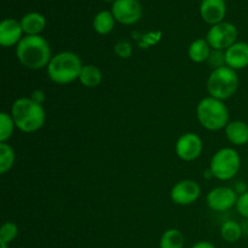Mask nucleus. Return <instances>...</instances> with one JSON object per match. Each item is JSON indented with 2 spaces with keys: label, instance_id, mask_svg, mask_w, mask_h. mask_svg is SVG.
Listing matches in <instances>:
<instances>
[{
  "label": "nucleus",
  "instance_id": "nucleus-34",
  "mask_svg": "<svg viewBox=\"0 0 248 248\" xmlns=\"http://www.w3.org/2000/svg\"><path fill=\"white\" fill-rule=\"evenodd\" d=\"M224 1H228V0H224Z\"/></svg>",
  "mask_w": 248,
  "mask_h": 248
},
{
  "label": "nucleus",
  "instance_id": "nucleus-21",
  "mask_svg": "<svg viewBox=\"0 0 248 248\" xmlns=\"http://www.w3.org/2000/svg\"><path fill=\"white\" fill-rule=\"evenodd\" d=\"M219 232L224 241L229 242V244H235L242 237L244 229H242V225L236 220H225L220 225Z\"/></svg>",
  "mask_w": 248,
  "mask_h": 248
},
{
  "label": "nucleus",
  "instance_id": "nucleus-13",
  "mask_svg": "<svg viewBox=\"0 0 248 248\" xmlns=\"http://www.w3.org/2000/svg\"><path fill=\"white\" fill-rule=\"evenodd\" d=\"M21 22L15 18H5L0 23V45L2 47H16L23 39Z\"/></svg>",
  "mask_w": 248,
  "mask_h": 248
},
{
  "label": "nucleus",
  "instance_id": "nucleus-6",
  "mask_svg": "<svg viewBox=\"0 0 248 248\" xmlns=\"http://www.w3.org/2000/svg\"><path fill=\"white\" fill-rule=\"evenodd\" d=\"M208 169L215 179L222 182L230 181L236 177L241 169V156L232 147L220 148L211 157Z\"/></svg>",
  "mask_w": 248,
  "mask_h": 248
},
{
  "label": "nucleus",
  "instance_id": "nucleus-11",
  "mask_svg": "<svg viewBox=\"0 0 248 248\" xmlns=\"http://www.w3.org/2000/svg\"><path fill=\"white\" fill-rule=\"evenodd\" d=\"M111 14L116 23L133 26L143 15V7L138 0H116L111 4Z\"/></svg>",
  "mask_w": 248,
  "mask_h": 248
},
{
  "label": "nucleus",
  "instance_id": "nucleus-16",
  "mask_svg": "<svg viewBox=\"0 0 248 248\" xmlns=\"http://www.w3.org/2000/svg\"><path fill=\"white\" fill-rule=\"evenodd\" d=\"M21 26L24 35H40L46 28V18L39 12H28L21 18Z\"/></svg>",
  "mask_w": 248,
  "mask_h": 248
},
{
  "label": "nucleus",
  "instance_id": "nucleus-19",
  "mask_svg": "<svg viewBox=\"0 0 248 248\" xmlns=\"http://www.w3.org/2000/svg\"><path fill=\"white\" fill-rule=\"evenodd\" d=\"M102 80H103V74L97 65L91 63L84 64L79 77V81L82 86L87 89H96L102 84Z\"/></svg>",
  "mask_w": 248,
  "mask_h": 248
},
{
  "label": "nucleus",
  "instance_id": "nucleus-15",
  "mask_svg": "<svg viewBox=\"0 0 248 248\" xmlns=\"http://www.w3.org/2000/svg\"><path fill=\"white\" fill-rule=\"evenodd\" d=\"M224 133L229 143L235 147H244L248 144V124L245 121H230L224 128Z\"/></svg>",
  "mask_w": 248,
  "mask_h": 248
},
{
  "label": "nucleus",
  "instance_id": "nucleus-32",
  "mask_svg": "<svg viewBox=\"0 0 248 248\" xmlns=\"http://www.w3.org/2000/svg\"><path fill=\"white\" fill-rule=\"evenodd\" d=\"M103 1H107V2H111L113 4L114 1H116V0H103Z\"/></svg>",
  "mask_w": 248,
  "mask_h": 248
},
{
  "label": "nucleus",
  "instance_id": "nucleus-8",
  "mask_svg": "<svg viewBox=\"0 0 248 248\" xmlns=\"http://www.w3.org/2000/svg\"><path fill=\"white\" fill-rule=\"evenodd\" d=\"M174 152L178 159L184 162L198 160L203 152L202 138L194 132H186L181 135L174 144Z\"/></svg>",
  "mask_w": 248,
  "mask_h": 248
},
{
  "label": "nucleus",
  "instance_id": "nucleus-5",
  "mask_svg": "<svg viewBox=\"0 0 248 248\" xmlns=\"http://www.w3.org/2000/svg\"><path fill=\"white\" fill-rule=\"evenodd\" d=\"M239 85L240 79L236 70L225 65L218 69H213L210 73L206 82V89L208 96L225 102L236 93Z\"/></svg>",
  "mask_w": 248,
  "mask_h": 248
},
{
  "label": "nucleus",
  "instance_id": "nucleus-10",
  "mask_svg": "<svg viewBox=\"0 0 248 248\" xmlns=\"http://www.w3.org/2000/svg\"><path fill=\"white\" fill-rule=\"evenodd\" d=\"M239 195L232 186H216L206 195V203L208 208L215 212H227L236 206Z\"/></svg>",
  "mask_w": 248,
  "mask_h": 248
},
{
  "label": "nucleus",
  "instance_id": "nucleus-7",
  "mask_svg": "<svg viewBox=\"0 0 248 248\" xmlns=\"http://www.w3.org/2000/svg\"><path fill=\"white\" fill-rule=\"evenodd\" d=\"M237 35L239 31L236 27L230 22L223 21L215 26H211L205 39L210 44L212 50L225 51L236 43Z\"/></svg>",
  "mask_w": 248,
  "mask_h": 248
},
{
  "label": "nucleus",
  "instance_id": "nucleus-9",
  "mask_svg": "<svg viewBox=\"0 0 248 248\" xmlns=\"http://www.w3.org/2000/svg\"><path fill=\"white\" fill-rule=\"evenodd\" d=\"M201 196V186L194 179H182L174 183L170 191V199L174 205L190 206Z\"/></svg>",
  "mask_w": 248,
  "mask_h": 248
},
{
  "label": "nucleus",
  "instance_id": "nucleus-14",
  "mask_svg": "<svg viewBox=\"0 0 248 248\" xmlns=\"http://www.w3.org/2000/svg\"><path fill=\"white\" fill-rule=\"evenodd\" d=\"M225 63L227 67L239 70L248 67V43L246 41H236L234 45L225 50Z\"/></svg>",
  "mask_w": 248,
  "mask_h": 248
},
{
  "label": "nucleus",
  "instance_id": "nucleus-30",
  "mask_svg": "<svg viewBox=\"0 0 248 248\" xmlns=\"http://www.w3.org/2000/svg\"><path fill=\"white\" fill-rule=\"evenodd\" d=\"M191 248H216V246L210 241H199L194 244Z\"/></svg>",
  "mask_w": 248,
  "mask_h": 248
},
{
  "label": "nucleus",
  "instance_id": "nucleus-17",
  "mask_svg": "<svg viewBox=\"0 0 248 248\" xmlns=\"http://www.w3.org/2000/svg\"><path fill=\"white\" fill-rule=\"evenodd\" d=\"M211 52H212V47L203 38L195 39L188 47V57L194 63L207 62Z\"/></svg>",
  "mask_w": 248,
  "mask_h": 248
},
{
  "label": "nucleus",
  "instance_id": "nucleus-26",
  "mask_svg": "<svg viewBox=\"0 0 248 248\" xmlns=\"http://www.w3.org/2000/svg\"><path fill=\"white\" fill-rule=\"evenodd\" d=\"M208 65L213 69H218V68H222L227 65L225 63V51L220 50H212L210 57L207 60Z\"/></svg>",
  "mask_w": 248,
  "mask_h": 248
},
{
  "label": "nucleus",
  "instance_id": "nucleus-27",
  "mask_svg": "<svg viewBox=\"0 0 248 248\" xmlns=\"http://www.w3.org/2000/svg\"><path fill=\"white\" fill-rule=\"evenodd\" d=\"M235 208H236V212L239 213L242 218L248 219V190L245 194L239 196Z\"/></svg>",
  "mask_w": 248,
  "mask_h": 248
},
{
  "label": "nucleus",
  "instance_id": "nucleus-25",
  "mask_svg": "<svg viewBox=\"0 0 248 248\" xmlns=\"http://www.w3.org/2000/svg\"><path fill=\"white\" fill-rule=\"evenodd\" d=\"M114 53L118 56L121 60H127L132 56L133 48L131 43H128L127 40H119L118 43L114 45Z\"/></svg>",
  "mask_w": 248,
  "mask_h": 248
},
{
  "label": "nucleus",
  "instance_id": "nucleus-18",
  "mask_svg": "<svg viewBox=\"0 0 248 248\" xmlns=\"http://www.w3.org/2000/svg\"><path fill=\"white\" fill-rule=\"evenodd\" d=\"M115 18L113 14L109 10H102L96 16L93 17L92 21V28L99 35H108L115 28Z\"/></svg>",
  "mask_w": 248,
  "mask_h": 248
},
{
  "label": "nucleus",
  "instance_id": "nucleus-2",
  "mask_svg": "<svg viewBox=\"0 0 248 248\" xmlns=\"http://www.w3.org/2000/svg\"><path fill=\"white\" fill-rule=\"evenodd\" d=\"M12 119L17 130L23 133H34L41 130L46 123V111L43 104L34 102L31 97H19L11 106Z\"/></svg>",
  "mask_w": 248,
  "mask_h": 248
},
{
  "label": "nucleus",
  "instance_id": "nucleus-22",
  "mask_svg": "<svg viewBox=\"0 0 248 248\" xmlns=\"http://www.w3.org/2000/svg\"><path fill=\"white\" fill-rule=\"evenodd\" d=\"M16 153L9 143H0V173L5 174L14 167Z\"/></svg>",
  "mask_w": 248,
  "mask_h": 248
},
{
  "label": "nucleus",
  "instance_id": "nucleus-24",
  "mask_svg": "<svg viewBox=\"0 0 248 248\" xmlns=\"http://www.w3.org/2000/svg\"><path fill=\"white\" fill-rule=\"evenodd\" d=\"M19 234V228L14 222H5L0 228V242L10 245L17 239Z\"/></svg>",
  "mask_w": 248,
  "mask_h": 248
},
{
  "label": "nucleus",
  "instance_id": "nucleus-1",
  "mask_svg": "<svg viewBox=\"0 0 248 248\" xmlns=\"http://www.w3.org/2000/svg\"><path fill=\"white\" fill-rule=\"evenodd\" d=\"M16 57L24 68L40 70L47 68L52 52L48 41L41 35H24L16 46Z\"/></svg>",
  "mask_w": 248,
  "mask_h": 248
},
{
  "label": "nucleus",
  "instance_id": "nucleus-20",
  "mask_svg": "<svg viewBox=\"0 0 248 248\" xmlns=\"http://www.w3.org/2000/svg\"><path fill=\"white\" fill-rule=\"evenodd\" d=\"M186 244L184 234L179 229L171 228L162 232L159 241L160 248H183Z\"/></svg>",
  "mask_w": 248,
  "mask_h": 248
},
{
  "label": "nucleus",
  "instance_id": "nucleus-23",
  "mask_svg": "<svg viewBox=\"0 0 248 248\" xmlns=\"http://www.w3.org/2000/svg\"><path fill=\"white\" fill-rule=\"evenodd\" d=\"M15 130H16V125H15L11 114L7 111H1L0 113V143H7V140L14 135Z\"/></svg>",
  "mask_w": 248,
  "mask_h": 248
},
{
  "label": "nucleus",
  "instance_id": "nucleus-3",
  "mask_svg": "<svg viewBox=\"0 0 248 248\" xmlns=\"http://www.w3.org/2000/svg\"><path fill=\"white\" fill-rule=\"evenodd\" d=\"M82 64L79 56L72 51H62L52 56L46 73L53 84L68 85L79 80Z\"/></svg>",
  "mask_w": 248,
  "mask_h": 248
},
{
  "label": "nucleus",
  "instance_id": "nucleus-31",
  "mask_svg": "<svg viewBox=\"0 0 248 248\" xmlns=\"http://www.w3.org/2000/svg\"><path fill=\"white\" fill-rule=\"evenodd\" d=\"M0 248H9V245L4 244V242H0Z\"/></svg>",
  "mask_w": 248,
  "mask_h": 248
},
{
  "label": "nucleus",
  "instance_id": "nucleus-28",
  "mask_svg": "<svg viewBox=\"0 0 248 248\" xmlns=\"http://www.w3.org/2000/svg\"><path fill=\"white\" fill-rule=\"evenodd\" d=\"M31 98L39 104H43L46 99V94L43 90H34L31 94Z\"/></svg>",
  "mask_w": 248,
  "mask_h": 248
},
{
  "label": "nucleus",
  "instance_id": "nucleus-12",
  "mask_svg": "<svg viewBox=\"0 0 248 248\" xmlns=\"http://www.w3.org/2000/svg\"><path fill=\"white\" fill-rule=\"evenodd\" d=\"M227 1L224 0H202L200 4V16L203 22L210 26L224 21L227 15Z\"/></svg>",
  "mask_w": 248,
  "mask_h": 248
},
{
  "label": "nucleus",
  "instance_id": "nucleus-33",
  "mask_svg": "<svg viewBox=\"0 0 248 248\" xmlns=\"http://www.w3.org/2000/svg\"><path fill=\"white\" fill-rule=\"evenodd\" d=\"M247 165H248V159H247Z\"/></svg>",
  "mask_w": 248,
  "mask_h": 248
},
{
  "label": "nucleus",
  "instance_id": "nucleus-29",
  "mask_svg": "<svg viewBox=\"0 0 248 248\" xmlns=\"http://www.w3.org/2000/svg\"><path fill=\"white\" fill-rule=\"evenodd\" d=\"M232 188H234V190L236 191V194L239 196L242 195V194H245L248 190V186H247L246 182H242V181L236 182V183L234 184V186H232Z\"/></svg>",
  "mask_w": 248,
  "mask_h": 248
},
{
  "label": "nucleus",
  "instance_id": "nucleus-4",
  "mask_svg": "<svg viewBox=\"0 0 248 248\" xmlns=\"http://www.w3.org/2000/svg\"><path fill=\"white\" fill-rule=\"evenodd\" d=\"M196 118L205 130L211 132L224 130L230 123L229 109L224 101L207 96L196 106Z\"/></svg>",
  "mask_w": 248,
  "mask_h": 248
}]
</instances>
